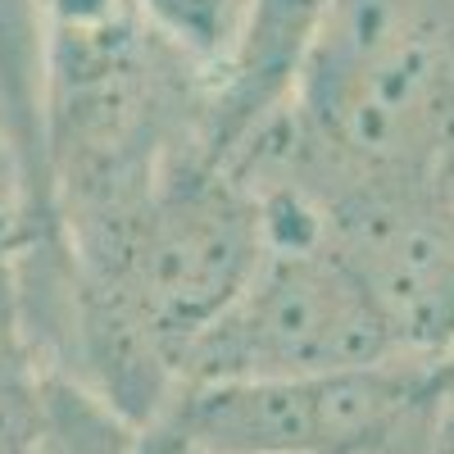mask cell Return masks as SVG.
Here are the masks:
<instances>
[{"mask_svg":"<svg viewBox=\"0 0 454 454\" xmlns=\"http://www.w3.org/2000/svg\"><path fill=\"white\" fill-rule=\"evenodd\" d=\"M327 182H427L454 145V0H332L291 87Z\"/></svg>","mask_w":454,"mask_h":454,"instance_id":"6da1fadb","label":"cell"},{"mask_svg":"<svg viewBox=\"0 0 454 454\" xmlns=\"http://www.w3.org/2000/svg\"><path fill=\"white\" fill-rule=\"evenodd\" d=\"M400 359L382 309L323 237L269 241L246 291L192 346L177 391L196 382L355 372Z\"/></svg>","mask_w":454,"mask_h":454,"instance_id":"7a4b0ae2","label":"cell"},{"mask_svg":"<svg viewBox=\"0 0 454 454\" xmlns=\"http://www.w3.org/2000/svg\"><path fill=\"white\" fill-rule=\"evenodd\" d=\"M427 400L419 364L182 387L145 436L196 454H377Z\"/></svg>","mask_w":454,"mask_h":454,"instance_id":"3957f363","label":"cell"},{"mask_svg":"<svg viewBox=\"0 0 454 454\" xmlns=\"http://www.w3.org/2000/svg\"><path fill=\"white\" fill-rule=\"evenodd\" d=\"M332 0H250L232 55L223 59V82L209 109L205 150L227 164L237 150L286 109L300 59H305Z\"/></svg>","mask_w":454,"mask_h":454,"instance_id":"277c9868","label":"cell"},{"mask_svg":"<svg viewBox=\"0 0 454 454\" xmlns=\"http://www.w3.org/2000/svg\"><path fill=\"white\" fill-rule=\"evenodd\" d=\"M51 382L36 368L14 286L0 269V454H46Z\"/></svg>","mask_w":454,"mask_h":454,"instance_id":"5b68a950","label":"cell"},{"mask_svg":"<svg viewBox=\"0 0 454 454\" xmlns=\"http://www.w3.org/2000/svg\"><path fill=\"white\" fill-rule=\"evenodd\" d=\"M132 5L173 46L192 51L200 59H218L223 68V59L232 55V42L241 32L250 0H132Z\"/></svg>","mask_w":454,"mask_h":454,"instance_id":"8992f818","label":"cell"},{"mask_svg":"<svg viewBox=\"0 0 454 454\" xmlns=\"http://www.w3.org/2000/svg\"><path fill=\"white\" fill-rule=\"evenodd\" d=\"M137 454H196V450H186V445H173V441H160V436H145L141 432V450Z\"/></svg>","mask_w":454,"mask_h":454,"instance_id":"52a82bcc","label":"cell"}]
</instances>
